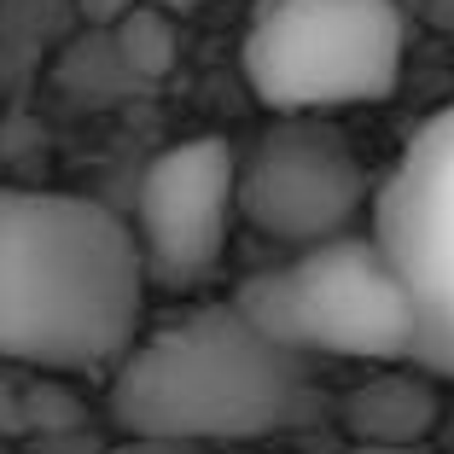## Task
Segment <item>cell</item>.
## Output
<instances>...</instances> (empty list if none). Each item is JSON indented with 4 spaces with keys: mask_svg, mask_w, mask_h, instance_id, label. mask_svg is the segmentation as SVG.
<instances>
[{
    "mask_svg": "<svg viewBox=\"0 0 454 454\" xmlns=\"http://www.w3.org/2000/svg\"><path fill=\"white\" fill-rule=\"evenodd\" d=\"M233 210H239V152L222 134H199L158 152L134 199V239L146 256V280L181 292L215 274Z\"/></svg>",
    "mask_w": 454,
    "mask_h": 454,
    "instance_id": "7",
    "label": "cell"
},
{
    "mask_svg": "<svg viewBox=\"0 0 454 454\" xmlns=\"http://www.w3.org/2000/svg\"><path fill=\"white\" fill-rule=\"evenodd\" d=\"M233 309L274 344L303 349L309 361H414V303L402 286L390 251L373 233H338L303 245L297 262L245 274Z\"/></svg>",
    "mask_w": 454,
    "mask_h": 454,
    "instance_id": "3",
    "label": "cell"
},
{
    "mask_svg": "<svg viewBox=\"0 0 454 454\" xmlns=\"http://www.w3.org/2000/svg\"><path fill=\"white\" fill-rule=\"evenodd\" d=\"M442 419V396L426 373H402L390 361L385 373L344 396V431L356 442H426Z\"/></svg>",
    "mask_w": 454,
    "mask_h": 454,
    "instance_id": "8",
    "label": "cell"
},
{
    "mask_svg": "<svg viewBox=\"0 0 454 454\" xmlns=\"http://www.w3.org/2000/svg\"><path fill=\"white\" fill-rule=\"evenodd\" d=\"M373 239L414 303V367L454 379V106L426 117L373 192Z\"/></svg>",
    "mask_w": 454,
    "mask_h": 454,
    "instance_id": "5",
    "label": "cell"
},
{
    "mask_svg": "<svg viewBox=\"0 0 454 454\" xmlns=\"http://www.w3.org/2000/svg\"><path fill=\"white\" fill-rule=\"evenodd\" d=\"M106 408L134 442L274 437L315 414V367L303 349L256 333L233 303H215L134 338L111 367Z\"/></svg>",
    "mask_w": 454,
    "mask_h": 454,
    "instance_id": "2",
    "label": "cell"
},
{
    "mask_svg": "<svg viewBox=\"0 0 454 454\" xmlns=\"http://www.w3.org/2000/svg\"><path fill=\"white\" fill-rule=\"evenodd\" d=\"M111 41H117L122 65L134 70V76H169L175 70V53H181V41H175V24H169V6H158V0H134L129 12L111 24Z\"/></svg>",
    "mask_w": 454,
    "mask_h": 454,
    "instance_id": "9",
    "label": "cell"
},
{
    "mask_svg": "<svg viewBox=\"0 0 454 454\" xmlns=\"http://www.w3.org/2000/svg\"><path fill=\"white\" fill-rule=\"evenodd\" d=\"M158 6H169V12H192V6H204V0H158Z\"/></svg>",
    "mask_w": 454,
    "mask_h": 454,
    "instance_id": "12",
    "label": "cell"
},
{
    "mask_svg": "<svg viewBox=\"0 0 454 454\" xmlns=\"http://www.w3.org/2000/svg\"><path fill=\"white\" fill-rule=\"evenodd\" d=\"M396 0H262L245 29V82L280 117L379 106L402 82Z\"/></svg>",
    "mask_w": 454,
    "mask_h": 454,
    "instance_id": "4",
    "label": "cell"
},
{
    "mask_svg": "<svg viewBox=\"0 0 454 454\" xmlns=\"http://www.w3.org/2000/svg\"><path fill=\"white\" fill-rule=\"evenodd\" d=\"M349 454H426V442H356Z\"/></svg>",
    "mask_w": 454,
    "mask_h": 454,
    "instance_id": "11",
    "label": "cell"
},
{
    "mask_svg": "<svg viewBox=\"0 0 454 454\" xmlns=\"http://www.w3.org/2000/svg\"><path fill=\"white\" fill-rule=\"evenodd\" d=\"M367 199V163L326 117H280L239 158V215L280 245L338 239Z\"/></svg>",
    "mask_w": 454,
    "mask_h": 454,
    "instance_id": "6",
    "label": "cell"
},
{
    "mask_svg": "<svg viewBox=\"0 0 454 454\" xmlns=\"http://www.w3.org/2000/svg\"><path fill=\"white\" fill-rule=\"evenodd\" d=\"M129 6H134V0H82V12L94 18V24H117Z\"/></svg>",
    "mask_w": 454,
    "mask_h": 454,
    "instance_id": "10",
    "label": "cell"
},
{
    "mask_svg": "<svg viewBox=\"0 0 454 454\" xmlns=\"http://www.w3.org/2000/svg\"><path fill=\"white\" fill-rule=\"evenodd\" d=\"M146 256L117 210L82 192L0 187V361L106 373L140 333Z\"/></svg>",
    "mask_w": 454,
    "mask_h": 454,
    "instance_id": "1",
    "label": "cell"
}]
</instances>
